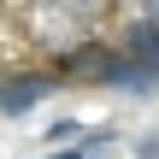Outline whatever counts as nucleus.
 Listing matches in <instances>:
<instances>
[{
  "label": "nucleus",
  "instance_id": "obj_4",
  "mask_svg": "<svg viewBox=\"0 0 159 159\" xmlns=\"http://www.w3.org/2000/svg\"><path fill=\"white\" fill-rule=\"evenodd\" d=\"M112 148V130H94V136H83L77 148H65V153H47V159H94V153H106Z\"/></svg>",
  "mask_w": 159,
  "mask_h": 159
},
{
  "label": "nucleus",
  "instance_id": "obj_6",
  "mask_svg": "<svg viewBox=\"0 0 159 159\" xmlns=\"http://www.w3.org/2000/svg\"><path fill=\"white\" fill-rule=\"evenodd\" d=\"M136 153H142V159H159V136H148V142H142Z\"/></svg>",
  "mask_w": 159,
  "mask_h": 159
},
{
  "label": "nucleus",
  "instance_id": "obj_2",
  "mask_svg": "<svg viewBox=\"0 0 159 159\" xmlns=\"http://www.w3.org/2000/svg\"><path fill=\"white\" fill-rule=\"evenodd\" d=\"M59 89V71H24L12 83H0V112H30Z\"/></svg>",
  "mask_w": 159,
  "mask_h": 159
},
{
  "label": "nucleus",
  "instance_id": "obj_5",
  "mask_svg": "<svg viewBox=\"0 0 159 159\" xmlns=\"http://www.w3.org/2000/svg\"><path fill=\"white\" fill-rule=\"evenodd\" d=\"M71 136H83V124H71V118H65V124H53V130H47V142H71Z\"/></svg>",
  "mask_w": 159,
  "mask_h": 159
},
{
  "label": "nucleus",
  "instance_id": "obj_3",
  "mask_svg": "<svg viewBox=\"0 0 159 159\" xmlns=\"http://www.w3.org/2000/svg\"><path fill=\"white\" fill-rule=\"evenodd\" d=\"M118 47H124L130 59H148V65H159V24H153V18H142V12H136Z\"/></svg>",
  "mask_w": 159,
  "mask_h": 159
},
{
  "label": "nucleus",
  "instance_id": "obj_1",
  "mask_svg": "<svg viewBox=\"0 0 159 159\" xmlns=\"http://www.w3.org/2000/svg\"><path fill=\"white\" fill-rule=\"evenodd\" d=\"M112 12V0H30V41L65 59L71 47L89 41V30Z\"/></svg>",
  "mask_w": 159,
  "mask_h": 159
}]
</instances>
